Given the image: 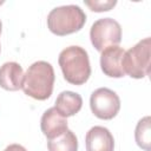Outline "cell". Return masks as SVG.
<instances>
[{
	"label": "cell",
	"instance_id": "5bb4252c",
	"mask_svg": "<svg viewBox=\"0 0 151 151\" xmlns=\"http://www.w3.org/2000/svg\"><path fill=\"white\" fill-rule=\"evenodd\" d=\"M84 4L93 12H107L117 5V1L116 0H106V1H98V0L88 1V0H85Z\"/></svg>",
	"mask_w": 151,
	"mask_h": 151
},
{
	"label": "cell",
	"instance_id": "52a82bcc",
	"mask_svg": "<svg viewBox=\"0 0 151 151\" xmlns=\"http://www.w3.org/2000/svg\"><path fill=\"white\" fill-rule=\"evenodd\" d=\"M125 51L119 46H111L101 51L100 67L104 74L111 78H122L125 76L122 60Z\"/></svg>",
	"mask_w": 151,
	"mask_h": 151
},
{
	"label": "cell",
	"instance_id": "6da1fadb",
	"mask_svg": "<svg viewBox=\"0 0 151 151\" xmlns=\"http://www.w3.org/2000/svg\"><path fill=\"white\" fill-rule=\"evenodd\" d=\"M54 79L53 66L47 61L39 60L27 68L21 88L26 96L33 99L46 100L52 94Z\"/></svg>",
	"mask_w": 151,
	"mask_h": 151
},
{
	"label": "cell",
	"instance_id": "ba28073f",
	"mask_svg": "<svg viewBox=\"0 0 151 151\" xmlns=\"http://www.w3.org/2000/svg\"><path fill=\"white\" fill-rule=\"evenodd\" d=\"M85 145L86 151H113L114 139L109 129L93 126L85 136Z\"/></svg>",
	"mask_w": 151,
	"mask_h": 151
},
{
	"label": "cell",
	"instance_id": "5b68a950",
	"mask_svg": "<svg viewBox=\"0 0 151 151\" xmlns=\"http://www.w3.org/2000/svg\"><path fill=\"white\" fill-rule=\"evenodd\" d=\"M90 39L93 47L99 52L111 46H118L122 41V27L112 18L98 19L91 26Z\"/></svg>",
	"mask_w": 151,
	"mask_h": 151
},
{
	"label": "cell",
	"instance_id": "30bf717a",
	"mask_svg": "<svg viewBox=\"0 0 151 151\" xmlns=\"http://www.w3.org/2000/svg\"><path fill=\"white\" fill-rule=\"evenodd\" d=\"M24 71L15 61H7L0 66V86L6 91H18L22 87Z\"/></svg>",
	"mask_w": 151,
	"mask_h": 151
},
{
	"label": "cell",
	"instance_id": "9c48e42d",
	"mask_svg": "<svg viewBox=\"0 0 151 151\" xmlns=\"http://www.w3.org/2000/svg\"><path fill=\"white\" fill-rule=\"evenodd\" d=\"M40 129L47 139L55 138L68 129L67 119L61 116L55 110V107H51L42 113L40 120Z\"/></svg>",
	"mask_w": 151,
	"mask_h": 151
},
{
	"label": "cell",
	"instance_id": "9a60e30c",
	"mask_svg": "<svg viewBox=\"0 0 151 151\" xmlns=\"http://www.w3.org/2000/svg\"><path fill=\"white\" fill-rule=\"evenodd\" d=\"M4 151H27V150L20 144H11Z\"/></svg>",
	"mask_w": 151,
	"mask_h": 151
},
{
	"label": "cell",
	"instance_id": "7c38bea8",
	"mask_svg": "<svg viewBox=\"0 0 151 151\" xmlns=\"http://www.w3.org/2000/svg\"><path fill=\"white\" fill-rule=\"evenodd\" d=\"M48 151H78V139L71 130H66L55 138L47 139Z\"/></svg>",
	"mask_w": 151,
	"mask_h": 151
},
{
	"label": "cell",
	"instance_id": "8fae6325",
	"mask_svg": "<svg viewBox=\"0 0 151 151\" xmlns=\"http://www.w3.org/2000/svg\"><path fill=\"white\" fill-rule=\"evenodd\" d=\"M83 98L79 93L72 91H63L55 99V110L65 118L72 117L80 111Z\"/></svg>",
	"mask_w": 151,
	"mask_h": 151
},
{
	"label": "cell",
	"instance_id": "7a4b0ae2",
	"mask_svg": "<svg viewBox=\"0 0 151 151\" xmlns=\"http://www.w3.org/2000/svg\"><path fill=\"white\" fill-rule=\"evenodd\" d=\"M58 63L65 80L72 85H83L91 76L88 54L80 46L64 48L59 54Z\"/></svg>",
	"mask_w": 151,
	"mask_h": 151
},
{
	"label": "cell",
	"instance_id": "8992f818",
	"mask_svg": "<svg viewBox=\"0 0 151 151\" xmlns=\"http://www.w3.org/2000/svg\"><path fill=\"white\" fill-rule=\"evenodd\" d=\"M90 107L97 118L110 120L118 114L120 99L114 91L107 87H99L90 97Z\"/></svg>",
	"mask_w": 151,
	"mask_h": 151
},
{
	"label": "cell",
	"instance_id": "e0dca14e",
	"mask_svg": "<svg viewBox=\"0 0 151 151\" xmlns=\"http://www.w3.org/2000/svg\"><path fill=\"white\" fill-rule=\"evenodd\" d=\"M0 51H1V46H0Z\"/></svg>",
	"mask_w": 151,
	"mask_h": 151
},
{
	"label": "cell",
	"instance_id": "277c9868",
	"mask_svg": "<svg viewBox=\"0 0 151 151\" xmlns=\"http://www.w3.org/2000/svg\"><path fill=\"white\" fill-rule=\"evenodd\" d=\"M150 48L151 40L145 38L127 50L122 60L124 73L134 79L147 77L150 74Z\"/></svg>",
	"mask_w": 151,
	"mask_h": 151
},
{
	"label": "cell",
	"instance_id": "3957f363",
	"mask_svg": "<svg viewBox=\"0 0 151 151\" xmlns=\"http://www.w3.org/2000/svg\"><path fill=\"white\" fill-rule=\"evenodd\" d=\"M86 22L85 12L77 5H65L53 8L47 15L48 29L59 37L80 31Z\"/></svg>",
	"mask_w": 151,
	"mask_h": 151
},
{
	"label": "cell",
	"instance_id": "2e32d148",
	"mask_svg": "<svg viewBox=\"0 0 151 151\" xmlns=\"http://www.w3.org/2000/svg\"><path fill=\"white\" fill-rule=\"evenodd\" d=\"M1 28H2V24H1V20H0V34H1Z\"/></svg>",
	"mask_w": 151,
	"mask_h": 151
},
{
	"label": "cell",
	"instance_id": "4fadbf2b",
	"mask_svg": "<svg viewBox=\"0 0 151 151\" xmlns=\"http://www.w3.org/2000/svg\"><path fill=\"white\" fill-rule=\"evenodd\" d=\"M150 117L146 116L142 118L134 130V139L139 147L145 151L151 150V132H150Z\"/></svg>",
	"mask_w": 151,
	"mask_h": 151
}]
</instances>
